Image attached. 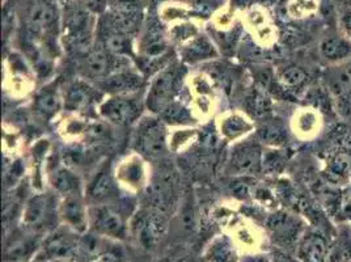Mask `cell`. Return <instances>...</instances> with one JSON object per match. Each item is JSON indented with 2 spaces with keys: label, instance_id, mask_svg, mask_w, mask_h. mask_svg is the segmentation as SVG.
<instances>
[{
  "label": "cell",
  "instance_id": "1",
  "mask_svg": "<svg viewBox=\"0 0 351 262\" xmlns=\"http://www.w3.org/2000/svg\"><path fill=\"white\" fill-rule=\"evenodd\" d=\"M62 28V14L56 0H28L24 11L25 41L29 47H49Z\"/></svg>",
  "mask_w": 351,
  "mask_h": 262
},
{
  "label": "cell",
  "instance_id": "2",
  "mask_svg": "<svg viewBox=\"0 0 351 262\" xmlns=\"http://www.w3.org/2000/svg\"><path fill=\"white\" fill-rule=\"evenodd\" d=\"M97 21L95 14L80 1H71L64 5L62 14V33L66 47L75 54H88L95 46Z\"/></svg>",
  "mask_w": 351,
  "mask_h": 262
},
{
  "label": "cell",
  "instance_id": "3",
  "mask_svg": "<svg viewBox=\"0 0 351 262\" xmlns=\"http://www.w3.org/2000/svg\"><path fill=\"white\" fill-rule=\"evenodd\" d=\"M59 197L56 194L40 193L32 195L21 213L24 228L40 236H46L58 226Z\"/></svg>",
  "mask_w": 351,
  "mask_h": 262
},
{
  "label": "cell",
  "instance_id": "4",
  "mask_svg": "<svg viewBox=\"0 0 351 262\" xmlns=\"http://www.w3.org/2000/svg\"><path fill=\"white\" fill-rule=\"evenodd\" d=\"M109 240H125L130 233V215L122 204H104L89 206V230Z\"/></svg>",
  "mask_w": 351,
  "mask_h": 262
},
{
  "label": "cell",
  "instance_id": "5",
  "mask_svg": "<svg viewBox=\"0 0 351 262\" xmlns=\"http://www.w3.org/2000/svg\"><path fill=\"white\" fill-rule=\"evenodd\" d=\"M132 146L142 158L149 160L162 158L168 148V138L165 123L160 117L145 116L136 122Z\"/></svg>",
  "mask_w": 351,
  "mask_h": 262
},
{
  "label": "cell",
  "instance_id": "6",
  "mask_svg": "<svg viewBox=\"0 0 351 262\" xmlns=\"http://www.w3.org/2000/svg\"><path fill=\"white\" fill-rule=\"evenodd\" d=\"M265 226L269 237L276 246L274 248L293 253H295L296 246L308 227L306 220L285 210H278L270 214L266 218Z\"/></svg>",
  "mask_w": 351,
  "mask_h": 262
},
{
  "label": "cell",
  "instance_id": "7",
  "mask_svg": "<svg viewBox=\"0 0 351 262\" xmlns=\"http://www.w3.org/2000/svg\"><path fill=\"white\" fill-rule=\"evenodd\" d=\"M182 73H181V67L177 66L175 63L168 64L159 70L156 73L155 79H152L148 93H147L146 106L148 110L154 115H159L175 102L177 88L180 86Z\"/></svg>",
  "mask_w": 351,
  "mask_h": 262
},
{
  "label": "cell",
  "instance_id": "8",
  "mask_svg": "<svg viewBox=\"0 0 351 262\" xmlns=\"http://www.w3.org/2000/svg\"><path fill=\"white\" fill-rule=\"evenodd\" d=\"M168 215L149 207L141 209L130 220V233L146 249L156 247L165 236Z\"/></svg>",
  "mask_w": 351,
  "mask_h": 262
},
{
  "label": "cell",
  "instance_id": "9",
  "mask_svg": "<svg viewBox=\"0 0 351 262\" xmlns=\"http://www.w3.org/2000/svg\"><path fill=\"white\" fill-rule=\"evenodd\" d=\"M143 102L136 95H110L100 102L99 110L105 121L116 126H132L143 113Z\"/></svg>",
  "mask_w": 351,
  "mask_h": 262
},
{
  "label": "cell",
  "instance_id": "10",
  "mask_svg": "<svg viewBox=\"0 0 351 262\" xmlns=\"http://www.w3.org/2000/svg\"><path fill=\"white\" fill-rule=\"evenodd\" d=\"M80 233L62 224L54 231L47 233L43 240L40 252L37 254L40 261H66L76 257L80 241Z\"/></svg>",
  "mask_w": 351,
  "mask_h": 262
},
{
  "label": "cell",
  "instance_id": "11",
  "mask_svg": "<svg viewBox=\"0 0 351 262\" xmlns=\"http://www.w3.org/2000/svg\"><path fill=\"white\" fill-rule=\"evenodd\" d=\"M177 177L171 167H162L149 180L146 187V207L156 210L165 215L169 214L177 198Z\"/></svg>",
  "mask_w": 351,
  "mask_h": 262
},
{
  "label": "cell",
  "instance_id": "12",
  "mask_svg": "<svg viewBox=\"0 0 351 262\" xmlns=\"http://www.w3.org/2000/svg\"><path fill=\"white\" fill-rule=\"evenodd\" d=\"M97 45L118 58H129L134 56L132 36L118 28L117 24L106 12L97 21Z\"/></svg>",
  "mask_w": 351,
  "mask_h": 262
},
{
  "label": "cell",
  "instance_id": "13",
  "mask_svg": "<svg viewBox=\"0 0 351 262\" xmlns=\"http://www.w3.org/2000/svg\"><path fill=\"white\" fill-rule=\"evenodd\" d=\"M43 240V236L24 227L15 230L5 240L4 261L29 262L32 257L38 254Z\"/></svg>",
  "mask_w": 351,
  "mask_h": 262
},
{
  "label": "cell",
  "instance_id": "14",
  "mask_svg": "<svg viewBox=\"0 0 351 262\" xmlns=\"http://www.w3.org/2000/svg\"><path fill=\"white\" fill-rule=\"evenodd\" d=\"M330 244V236L308 226L296 246L295 256L299 262H328Z\"/></svg>",
  "mask_w": 351,
  "mask_h": 262
},
{
  "label": "cell",
  "instance_id": "15",
  "mask_svg": "<svg viewBox=\"0 0 351 262\" xmlns=\"http://www.w3.org/2000/svg\"><path fill=\"white\" fill-rule=\"evenodd\" d=\"M122 59L108 53L101 46H95L88 54L84 56L82 63V71L86 79L99 80L100 83L108 79L110 75L125 67Z\"/></svg>",
  "mask_w": 351,
  "mask_h": 262
},
{
  "label": "cell",
  "instance_id": "16",
  "mask_svg": "<svg viewBox=\"0 0 351 262\" xmlns=\"http://www.w3.org/2000/svg\"><path fill=\"white\" fill-rule=\"evenodd\" d=\"M60 222L77 233L89 230V207L83 193L59 197Z\"/></svg>",
  "mask_w": 351,
  "mask_h": 262
},
{
  "label": "cell",
  "instance_id": "17",
  "mask_svg": "<svg viewBox=\"0 0 351 262\" xmlns=\"http://www.w3.org/2000/svg\"><path fill=\"white\" fill-rule=\"evenodd\" d=\"M263 158L260 141H245L234 147L230 160V169L234 175H257L263 171Z\"/></svg>",
  "mask_w": 351,
  "mask_h": 262
},
{
  "label": "cell",
  "instance_id": "18",
  "mask_svg": "<svg viewBox=\"0 0 351 262\" xmlns=\"http://www.w3.org/2000/svg\"><path fill=\"white\" fill-rule=\"evenodd\" d=\"M86 198L90 204H116L119 200V182L109 165H104L89 182Z\"/></svg>",
  "mask_w": 351,
  "mask_h": 262
},
{
  "label": "cell",
  "instance_id": "19",
  "mask_svg": "<svg viewBox=\"0 0 351 262\" xmlns=\"http://www.w3.org/2000/svg\"><path fill=\"white\" fill-rule=\"evenodd\" d=\"M322 175L330 187H349L351 182V150L337 147L326 155Z\"/></svg>",
  "mask_w": 351,
  "mask_h": 262
},
{
  "label": "cell",
  "instance_id": "20",
  "mask_svg": "<svg viewBox=\"0 0 351 262\" xmlns=\"http://www.w3.org/2000/svg\"><path fill=\"white\" fill-rule=\"evenodd\" d=\"M101 93L99 89L92 87L86 80H73L63 95L64 106L71 112L89 110L96 102H100Z\"/></svg>",
  "mask_w": 351,
  "mask_h": 262
},
{
  "label": "cell",
  "instance_id": "21",
  "mask_svg": "<svg viewBox=\"0 0 351 262\" xmlns=\"http://www.w3.org/2000/svg\"><path fill=\"white\" fill-rule=\"evenodd\" d=\"M100 84L110 95H136L145 87V78L134 69L122 67Z\"/></svg>",
  "mask_w": 351,
  "mask_h": 262
},
{
  "label": "cell",
  "instance_id": "22",
  "mask_svg": "<svg viewBox=\"0 0 351 262\" xmlns=\"http://www.w3.org/2000/svg\"><path fill=\"white\" fill-rule=\"evenodd\" d=\"M319 56L328 66H336L351 59V41L343 34L325 36L319 44Z\"/></svg>",
  "mask_w": 351,
  "mask_h": 262
},
{
  "label": "cell",
  "instance_id": "23",
  "mask_svg": "<svg viewBox=\"0 0 351 262\" xmlns=\"http://www.w3.org/2000/svg\"><path fill=\"white\" fill-rule=\"evenodd\" d=\"M116 177L119 185H125L130 189L146 188V167L143 158L135 154L123 159L118 165Z\"/></svg>",
  "mask_w": 351,
  "mask_h": 262
},
{
  "label": "cell",
  "instance_id": "24",
  "mask_svg": "<svg viewBox=\"0 0 351 262\" xmlns=\"http://www.w3.org/2000/svg\"><path fill=\"white\" fill-rule=\"evenodd\" d=\"M322 80L333 102L346 95L351 89V59L341 64L328 66L322 73Z\"/></svg>",
  "mask_w": 351,
  "mask_h": 262
},
{
  "label": "cell",
  "instance_id": "25",
  "mask_svg": "<svg viewBox=\"0 0 351 262\" xmlns=\"http://www.w3.org/2000/svg\"><path fill=\"white\" fill-rule=\"evenodd\" d=\"M64 99L62 97L57 84H47L43 88L34 99V110L44 119H51L58 115Z\"/></svg>",
  "mask_w": 351,
  "mask_h": 262
},
{
  "label": "cell",
  "instance_id": "26",
  "mask_svg": "<svg viewBox=\"0 0 351 262\" xmlns=\"http://www.w3.org/2000/svg\"><path fill=\"white\" fill-rule=\"evenodd\" d=\"M139 47L143 54V59L155 60L162 58L167 51V40L158 24H151L147 27L143 32Z\"/></svg>",
  "mask_w": 351,
  "mask_h": 262
},
{
  "label": "cell",
  "instance_id": "27",
  "mask_svg": "<svg viewBox=\"0 0 351 262\" xmlns=\"http://www.w3.org/2000/svg\"><path fill=\"white\" fill-rule=\"evenodd\" d=\"M51 185L58 197L83 193V182L79 175L69 167H58L51 174Z\"/></svg>",
  "mask_w": 351,
  "mask_h": 262
},
{
  "label": "cell",
  "instance_id": "28",
  "mask_svg": "<svg viewBox=\"0 0 351 262\" xmlns=\"http://www.w3.org/2000/svg\"><path fill=\"white\" fill-rule=\"evenodd\" d=\"M257 139L267 146L278 148L289 139V131L285 122L278 118H266L257 131Z\"/></svg>",
  "mask_w": 351,
  "mask_h": 262
},
{
  "label": "cell",
  "instance_id": "29",
  "mask_svg": "<svg viewBox=\"0 0 351 262\" xmlns=\"http://www.w3.org/2000/svg\"><path fill=\"white\" fill-rule=\"evenodd\" d=\"M293 128L295 134L302 138L315 136L319 134L322 128V116L319 109L306 108L298 112L293 119Z\"/></svg>",
  "mask_w": 351,
  "mask_h": 262
},
{
  "label": "cell",
  "instance_id": "30",
  "mask_svg": "<svg viewBox=\"0 0 351 262\" xmlns=\"http://www.w3.org/2000/svg\"><path fill=\"white\" fill-rule=\"evenodd\" d=\"M206 262H236L237 256L232 241L221 236L213 241L205 254Z\"/></svg>",
  "mask_w": 351,
  "mask_h": 262
},
{
  "label": "cell",
  "instance_id": "31",
  "mask_svg": "<svg viewBox=\"0 0 351 262\" xmlns=\"http://www.w3.org/2000/svg\"><path fill=\"white\" fill-rule=\"evenodd\" d=\"M252 129H253V125L248 118H245L241 115H237V113L230 115L224 119H221V125H220L221 134L227 139L240 138V136L248 134Z\"/></svg>",
  "mask_w": 351,
  "mask_h": 262
},
{
  "label": "cell",
  "instance_id": "32",
  "mask_svg": "<svg viewBox=\"0 0 351 262\" xmlns=\"http://www.w3.org/2000/svg\"><path fill=\"white\" fill-rule=\"evenodd\" d=\"M215 50L213 44L206 37H195L191 44L184 49L182 57L185 60L195 63L204 59L213 58L215 56Z\"/></svg>",
  "mask_w": 351,
  "mask_h": 262
},
{
  "label": "cell",
  "instance_id": "33",
  "mask_svg": "<svg viewBox=\"0 0 351 262\" xmlns=\"http://www.w3.org/2000/svg\"><path fill=\"white\" fill-rule=\"evenodd\" d=\"M308 79L309 75L307 71L299 66H290L285 69L279 76L283 87L287 88L289 91H302L307 86Z\"/></svg>",
  "mask_w": 351,
  "mask_h": 262
},
{
  "label": "cell",
  "instance_id": "34",
  "mask_svg": "<svg viewBox=\"0 0 351 262\" xmlns=\"http://www.w3.org/2000/svg\"><path fill=\"white\" fill-rule=\"evenodd\" d=\"M283 152L285 151H282V150H273V151L263 152V172H267L269 175H276V174L282 172V169L285 168L286 161H287V155Z\"/></svg>",
  "mask_w": 351,
  "mask_h": 262
},
{
  "label": "cell",
  "instance_id": "35",
  "mask_svg": "<svg viewBox=\"0 0 351 262\" xmlns=\"http://www.w3.org/2000/svg\"><path fill=\"white\" fill-rule=\"evenodd\" d=\"M162 118V121H167L169 123H186L191 116H189V110L182 105V104H178V102H173L160 115Z\"/></svg>",
  "mask_w": 351,
  "mask_h": 262
},
{
  "label": "cell",
  "instance_id": "36",
  "mask_svg": "<svg viewBox=\"0 0 351 262\" xmlns=\"http://www.w3.org/2000/svg\"><path fill=\"white\" fill-rule=\"evenodd\" d=\"M250 106L257 117H267L271 109V102L263 92H256L250 97Z\"/></svg>",
  "mask_w": 351,
  "mask_h": 262
},
{
  "label": "cell",
  "instance_id": "37",
  "mask_svg": "<svg viewBox=\"0 0 351 262\" xmlns=\"http://www.w3.org/2000/svg\"><path fill=\"white\" fill-rule=\"evenodd\" d=\"M337 113L343 121L351 122V89L342 97L335 100Z\"/></svg>",
  "mask_w": 351,
  "mask_h": 262
},
{
  "label": "cell",
  "instance_id": "38",
  "mask_svg": "<svg viewBox=\"0 0 351 262\" xmlns=\"http://www.w3.org/2000/svg\"><path fill=\"white\" fill-rule=\"evenodd\" d=\"M92 262H126V259L119 248L109 247Z\"/></svg>",
  "mask_w": 351,
  "mask_h": 262
},
{
  "label": "cell",
  "instance_id": "39",
  "mask_svg": "<svg viewBox=\"0 0 351 262\" xmlns=\"http://www.w3.org/2000/svg\"><path fill=\"white\" fill-rule=\"evenodd\" d=\"M269 257H270V262H299L295 253L279 249V248H274L270 252Z\"/></svg>",
  "mask_w": 351,
  "mask_h": 262
},
{
  "label": "cell",
  "instance_id": "40",
  "mask_svg": "<svg viewBox=\"0 0 351 262\" xmlns=\"http://www.w3.org/2000/svg\"><path fill=\"white\" fill-rule=\"evenodd\" d=\"M80 3L87 7L88 10L97 15V14H105L108 11V5H109V0H80Z\"/></svg>",
  "mask_w": 351,
  "mask_h": 262
},
{
  "label": "cell",
  "instance_id": "41",
  "mask_svg": "<svg viewBox=\"0 0 351 262\" xmlns=\"http://www.w3.org/2000/svg\"><path fill=\"white\" fill-rule=\"evenodd\" d=\"M338 24L342 30V34L351 41V7L341 12V15L338 17Z\"/></svg>",
  "mask_w": 351,
  "mask_h": 262
},
{
  "label": "cell",
  "instance_id": "42",
  "mask_svg": "<svg viewBox=\"0 0 351 262\" xmlns=\"http://www.w3.org/2000/svg\"><path fill=\"white\" fill-rule=\"evenodd\" d=\"M341 222H346L351 227V198L349 195L345 198V202H343Z\"/></svg>",
  "mask_w": 351,
  "mask_h": 262
},
{
  "label": "cell",
  "instance_id": "43",
  "mask_svg": "<svg viewBox=\"0 0 351 262\" xmlns=\"http://www.w3.org/2000/svg\"><path fill=\"white\" fill-rule=\"evenodd\" d=\"M243 262H270V257L265 254H252L244 257Z\"/></svg>",
  "mask_w": 351,
  "mask_h": 262
},
{
  "label": "cell",
  "instance_id": "44",
  "mask_svg": "<svg viewBox=\"0 0 351 262\" xmlns=\"http://www.w3.org/2000/svg\"><path fill=\"white\" fill-rule=\"evenodd\" d=\"M172 262H197L195 261V259L189 254V253H182L181 256H178V257H176L175 260Z\"/></svg>",
  "mask_w": 351,
  "mask_h": 262
},
{
  "label": "cell",
  "instance_id": "45",
  "mask_svg": "<svg viewBox=\"0 0 351 262\" xmlns=\"http://www.w3.org/2000/svg\"><path fill=\"white\" fill-rule=\"evenodd\" d=\"M348 195H349V197H350V198H351V182H350V185H349V187H348Z\"/></svg>",
  "mask_w": 351,
  "mask_h": 262
},
{
  "label": "cell",
  "instance_id": "46",
  "mask_svg": "<svg viewBox=\"0 0 351 262\" xmlns=\"http://www.w3.org/2000/svg\"><path fill=\"white\" fill-rule=\"evenodd\" d=\"M41 262H64V261H41Z\"/></svg>",
  "mask_w": 351,
  "mask_h": 262
},
{
  "label": "cell",
  "instance_id": "47",
  "mask_svg": "<svg viewBox=\"0 0 351 262\" xmlns=\"http://www.w3.org/2000/svg\"><path fill=\"white\" fill-rule=\"evenodd\" d=\"M348 262H351V256L349 257V260H348Z\"/></svg>",
  "mask_w": 351,
  "mask_h": 262
}]
</instances>
